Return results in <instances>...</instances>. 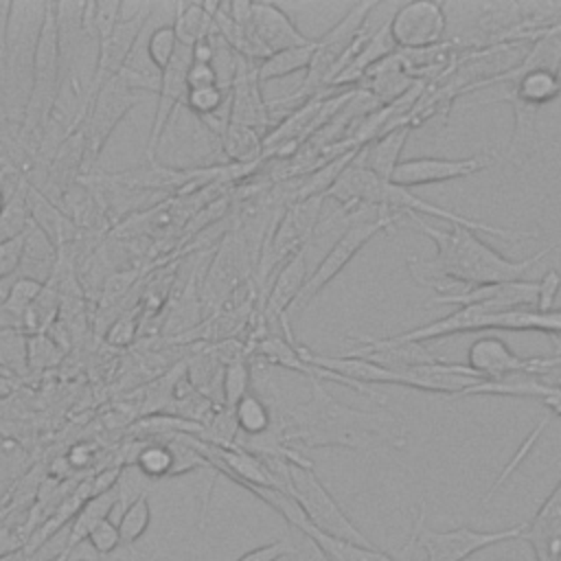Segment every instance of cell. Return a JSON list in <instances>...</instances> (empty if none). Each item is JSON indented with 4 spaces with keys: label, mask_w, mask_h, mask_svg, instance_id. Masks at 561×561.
I'll return each instance as SVG.
<instances>
[{
    "label": "cell",
    "mask_w": 561,
    "mask_h": 561,
    "mask_svg": "<svg viewBox=\"0 0 561 561\" xmlns=\"http://www.w3.org/2000/svg\"><path fill=\"white\" fill-rule=\"evenodd\" d=\"M85 543L92 548L94 554L99 557H105V554H112L118 546H121V537H118V528L116 524L107 519H101L85 537Z\"/></svg>",
    "instance_id": "cell-38"
},
{
    "label": "cell",
    "mask_w": 561,
    "mask_h": 561,
    "mask_svg": "<svg viewBox=\"0 0 561 561\" xmlns=\"http://www.w3.org/2000/svg\"><path fill=\"white\" fill-rule=\"evenodd\" d=\"M232 414H234V421H237L239 432H241L243 436H248V438H250V436H261V434H265V432L272 427V423H274L270 405H267L261 397H256V394H252V392H248V394L232 408Z\"/></svg>",
    "instance_id": "cell-26"
},
{
    "label": "cell",
    "mask_w": 561,
    "mask_h": 561,
    "mask_svg": "<svg viewBox=\"0 0 561 561\" xmlns=\"http://www.w3.org/2000/svg\"><path fill=\"white\" fill-rule=\"evenodd\" d=\"M0 561H26V550H11L0 557Z\"/></svg>",
    "instance_id": "cell-44"
},
{
    "label": "cell",
    "mask_w": 561,
    "mask_h": 561,
    "mask_svg": "<svg viewBox=\"0 0 561 561\" xmlns=\"http://www.w3.org/2000/svg\"><path fill=\"white\" fill-rule=\"evenodd\" d=\"M561 287V274L550 270L543 274L541 280H537V302H535V309L539 311H550L554 309V296Z\"/></svg>",
    "instance_id": "cell-41"
},
{
    "label": "cell",
    "mask_w": 561,
    "mask_h": 561,
    "mask_svg": "<svg viewBox=\"0 0 561 561\" xmlns=\"http://www.w3.org/2000/svg\"><path fill=\"white\" fill-rule=\"evenodd\" d=\"M436 305H484L495 309H517V307H535L537 302V283L533 280H513V283H493V285H476L465 287L460 291H447L436 287Z\"/></svg>",
    "instance_id": "cell-13"
},
{
    "label": "cell",
    "mask_w": 561,
    "mask_h": 561,
    "mask_svg": "<svg viewBox=\"0 0 561 561\" xmlns=\"http://www.w3.org/2000/svg\"><path fill=\"white\" fill-rule=\"evenodd\" d=\"M149 522H151L149 495H142V497H138L136 502H131V504L121 513V519H118V524H116L121 543L134 546V543L145 535V530L149 528Z\"/></svg>",
    "instance_id": "cell-30"
},
{
    "label": "cell",
    "mask_w": 561,
    "mask_h": 561,
    "mask_svg": "<svg viewBox=\"0 0 561 561\" xmlns=\"http://www.w3.org/2000/svg\"><path fill=\"white\" fill-rule=\"evenodd\" d=\"M552 419H554V414H552L550 410H546V416H543V419H541V421H539V423H537V425L530 430V434L526 436V440L522 443V447L515 451V456L508 460V465L502 469V473H500V476L495 478V482L489 486V491H486V495L482 497V502H486V500H489L493 493H497V489H500V486L506 482V478H508V476H511V473L517 469V465H519V462L526 458V454L533 449V445L539 440V436L543 434V430L548 427V423H550Z\"/></svg>",
    "instance_id": "cell-37"
},
{
    "label": "cell",
    "mask_w": 561,
    "mask_h": 561,
    "mask_svg": "<svg viewBox=\"0 0 561 561\" xmlns=\"http://www.w3.org/2000/svg\"><path fill=\"white\" fill-rule=\"evenodd\" d=\"M228 101H230V123L250 127L254 131L270 125V110L261 94V81L256 77L254 61L239 57L237 72L228 92Z\"/></svg>",
    "instance_id": "cell-14"
},
{
    "label": "cell",
    "mask_w": 561,
    "mask_h": 561,
    "mask_svg": "<svg viewBox=\"0 0 561 561\" xmlns=\"http://www.w3.org/2000/svg\"><path fill=\"white\" fill-rule=\"evenodd\" d=\"M313 48H316V39H311L305 46L272 53L270 57H265L256 66L259 81L265 83V81H272V79H283V77H287L291 72H298V70H307L311 59H313Z\"/></svg>",
    "instance_id": "cell-25"
},
{
    "label": "cell",
    "mask_w": 561,
    "mask_h": 561,
    "mask_svg": "<svg viewBox=\"0 0 561 561\" xmlns=\"http://www.w3.org/2000/svg\"><path fill=\"white\" fill-rule=\"evenodd\" d=\"M250 366L245 364V359L234 357L226 364L224 375H221V399H224V408L232 410L248 392H250Z\"/></svg>",
    "instance_id": "cell-31"
},
{
    "label": "cell",
    "mask_w": 561,
    "mask_h": 561,
    "mask_svg": "<svg viewBox=\"0 0 561 561\" xmlns=\"http://www.w3.org/2000/svg\"><path fill=\"white\" fill-rule=\"evenodd\" d=\"M191 48L186 46H178L175 57L171 59V64L167 66V70L160 72L158 79V103H156V114H153V123L149 129V140H147V158L153 160L156 151L160 147V140L173 118V114L178 112V107L184 103L186 96V70L191 66Z\"/></svg>",
    "instance_id": "cell-12"
},
{
    "label": "cell",
    "mask_w": 561,
    "mask_h": 561,
    "mask_svg": "<svg viewBox=\"0 0 561 561\" xmlns=\"http://www.w3.org/2000/svg\"><path fill=\"white\" fill-rule=\"evenodd\" d=\"M410 221L436 245L434 259L425 261L421 265L423 274L449 278L454 283H462L465 287L476 285H493V283H513L522 280L524 274L537 265L552 248L526 256V259H506L497 250H493L489 243H484L473 230L462 226H445L436 228L430 226L427 219L405 213Z\"/></svg>",
    "instance_id": "cell-2"
},
{
    "label": "cell",
    "mask_w": 561,
    "mask_h": 561,
    "mask_svg": "<svg viewBox=\"0 0 561 561\" xmlns=\"http://www.w3.org/2000/svg\"><path fill=\"white\" fill-rule=\"evenodd\" d=\"M178 39H175V33H173V26L171 24H164V26H158L151 31V35L147 37V57L151 61V66L156 68V72L160 75L162 70H167V66L171 64V59L175 57V50H178Z\"/></svg>",
    "instance_id": "cell-33"
},
{
    "label": "cell",
    "mask_w": 561,
    "mask_h": 561,
    "mask_svg": "<svg viewBox=\"0 0 561 561\" xmlns=\"http://www.w3.org/2000/svg\"><path fill=\"white\" fill-rule=\"evenodd\" d=\"M497 153L482 151L467 158H412L401 160L390 175V182L401 188H416L427 184L451 182L460 178L476 175L489 167H493Z\"/></svg>",
    "instance_id": "cell-11"
},
{
    "label": "cell",
    "mask_w": 561,
    "mask_h": 561,
    "mask_svg": "<svg viewBox=\"0 0 561 561\" xmlns=\"http://www.w3.org/2000/svg\"><path fill=\"white\" fill-rule=\"evenodd\" d=\"M399 213H383L379 208H368L362 217H357L344 232L337 234L331 250L318 261L313 272L307 276L300 294L287 313L302 311L351 261L353 256L379 232L390 230L399 221Z\"/></svg>",
    "instance_id": "cell-4"
},
{
    "label": "cell",
    "mask_w": 561,
    "mask_h": 561,
    "mask_svg": "<svg viewBox=\"0 0 561 561\" xmlns=\"http://www.w3.org/2000/svg\"><path fill=\"white\" fill-rule=\"evenodd\" d=\"M219 2L208 4V2H178L175 4V20H173V33L180 46L193 48L197 42L206 39L213 31V15L217 11Z\"/></svg>",
    "instance_id": "cell-23"
},
{
    "label": "cell",
    "mask_w": 561,
    "mask_h": 561,
    "mask_svg": "<svg viewBox=\"0 0 561 561\" xmlns=\"http://www.w3.org/2000/svg\"><path fill=\"white\" fill-rule=\"evenodd\" d=\"M320 559H322V557H320ZM322 561H327V559H322Z\"/></svg>",
    "instance_id": "cell-49"
},
{
    "label": "cell",
    "mask_w": 561,
    "mask_h": 561,
    "mask_svg": "<svg viewBox=\"0 0 561 561\" xmlns=\"http://www.w3.org/2000/svg\"><path fill=\"white\" fill-rule=\"evenodd\" d=\"M59 28H57V9L55 4H46L42 26L37 33V44L33 53L31 68V90L24 107V127L26 129H44L48 112L53 107L57 85H59Z\"/></svg>",
    "instance_id": "cell-8"
},
{
    "label": "cell",
    "mask_w": 561,
    "mask_h": 561,
    "mask_svg": "<svg viewBox=\"0 0 561 561\" xmlns=\"http://www.w3.org/2000/svg\"><path fill=\"white\" fill-rule=\"evenodd\" d=\"M445 4L432 0L405 2L388 18V33L399 50H430L447 37Z\"/></svg>",
    "instance_id": "cell-9"
},
{
    "label": "cell",
    "mask_w": 561,
    "mask_h": 561,
    "mask_svg": "<svg viewBox=\"0 0 561 561\" xmlns=\"http://www.w3.org/2000/svg\"><path fill=\"white\" fill-rule=\"evenodd\" d=\"M559 383H561V377H559Z\"/></svg>",
    "instance_id": "cell-48"
},
{
    "label": "cell",
    "mask_w": 561,
    "mask_h": 561,
    "mask_svg": "<svg viewBox=\"0 0 561 561\" xmlns=\"http://www.w3.org/2000/svg\"><path fill=\"white\" fill-rule=\"evenodd\" d=\"M184 105L202 121V118L215 116L228 107V92H224L219 85L186 90Z\"/></svg>",
    "instance_id": "cell-34"
},
{
    "label": "cell",
    "mask_w": 561,
    "mask_h": 561,
    "mask_svg": "<svg viewBox=\"0 0 561 561\" xmlns=\"http://www.w3.org/2000/svg\"><path fill=\"white\" fill-rule=\"evenodd\" d=\"M289 495L298 502L311 528L342 541L375 546L359 530V526L353 524V519L344 513V508L337 504L331 491L320 482V478L313 473L311 467H300L289 462Z\"/></svg>",
    "instance_id": "cell-6"
},
{
    "label": "cell",
    "mask_w": 561,
    "mask_h": 561,
    "mask_svg": "<svg viewBox=\"0 0 561 561\" xmlns=\"http://www.w3.org/2000/svg\"><path fill=\"white\" fill-rule=\"evenodd\" d=\"M296 530H300L313 543L318 554L327 561H399L394 554L383 552L377 546H359V543L329 537V535L311 528L309 522L300 524Z\"/></svg>",
    "instance_id": "cell-22"
},
{
    "label": "cell",
    "mask_w": 561,
    "mask_h": 561,
    "mask_svg": "<svg viewBox=\"0 0 561 561\" xmlns=\"http://www.w3.org/2000/svg\"><path fill=\"white\" fill-rule=\"evenodd\" d=\"M497 79H513L506 94L500 96L502 101H517V103L535 107V110L554 101L561 94V75L552 72V70H541V68L517 70V68H513L511 72H506ZM500 99H489V101H482L480 105L495 103Z\"/></svg>",
    "instance_id": "cell-17"
},
{
    "label": "cell",
    "mask_w": 561,
    "mask_h": 561,
    "mask_svg": "<svg viewBox=\"0 0 561 561\" xmlns=\"http://www.w3.org/2000/svg\"><path fill=\"white\" fill-rule=\"evenodd\" d=\"M114 508H116V491H114V489H107V491L88 495L85 502L79 506V511H77V515H75V522L70 524V535H68V541H66V546H64L61 550H72V548H77L81 541H85L88 533H90L101 519H107Z\"/></svg>",
    "instance_id": "cell-24"
},
{
    "label": "cell",
    "mask_w": 561,
    "mask_h": 561,
    "mask_svg": "<svg viewBox=\"0 0 561 561\" xmlns=\"http://www.w3.org/2000/svg\"><path fill=\"white\" fill-rule=\"evenodd\" d=\"M524 530L526 522L500 530H476L471 526L432 530L425 526V504H421L412 528V541L423 550L425 561H467L480 550L522 539Z\"/></svg>",
    "instance_id": "cell-7"
},
{
    "label": "cell",
    "mask_w": 561,
    "mask_h": 561,
    "mask_svg": "<svg viewBox=\"0 0 561 561\" xmlns=\"http://www.w3.org/2000/svg\"><path fill=\"white\" fill-rule=\"evenodd\" d=\"M307 250L309 243L302 245L298 252H294L283 267L276 274V280L272 285L270 291V300H267V311L274 313V318H278L283 322V329L289 333L287 327V311L294 305L296 296L300 294L305 280H307Z\"/></svg>",
    "instance_id": "cell-19"
},
{
    "label": "cell",
    "mask_w": 561,
    "mask_h": 561,
    "mask_svg": "<svg viewBox=\"0 0 561 561\" xmlns=\"http://www.w3.org/2000/svg\"><path fill=\"white\" fill-rule=\"evenodd\" d=\"M24 191L26 188L13 191V195L4 202V208L0 213V243L22 237L31 226V210Z\"/></svg>",
    "instance_id": "cell-28"
},
{
    "label": "cell",
    "mask_w": 561,
    "mask_h": 561,
    "mask_svg": "<svg viewBox=\"0 0 561 561\" xmlns=\"http://www.w3.org/2000/svg\"><path fill=\"white\" fill-rule=\"evenodd\" d=\"M46 561H70V550H59L55 557H50Z\"/></svg>",
    "instance_id": "cell-45"
},
{
    "label": "cell",
    "mask_w": 561,
    "mask_h": 561,
    "mask_svg": "<svg viewBox=\"0 0 561 561\" xmlns=\"http://www.w3.org/2000/svg\"><path fill=\"white\" fill-rule=\"evenodd\" d=\"M357 85H364V90L381 103H390V101H399L401 96H405L410 92L412 85H416V79H412L408 75V70L403 68V61L399 57V53L381 59L379 64L370 66L362 79L357 81Z\"/></svg>",
    "instance_id": "cell-18"
},
{
    "label": "cell",
    "mask_w": 561,
    "mask_h": 561,
    "mask_svg": "<svg viewBox=\"0 0 561 561\" xmlns=\"http://www.w3.org/2000/svg\"><path fill=\"white\" fill-rule=\"evenodd\" d=\"M26 337L18 329H0V377H24L28 373Z\"/></svg>",
    "instance_id": "cell-27"
},
{
    "label": "cell",
    "mask_w": 561,
    "mask_h": 561,
    "mask_svg": "<svg viewBox=\"0 0 561 561\" xmlns=\"http://www.w3.org/2000/svg\"><path fill=\"white\" fill-rule=\"evenodd\" d=\"M219 140H221L224 153L237 162L252 160L254 156H259L263 151V142H261L259 134L254 129L237 125V123H228V127Z\"/></svg>",
    "instance_id": "cell-29"
},
{
    "label": "cell",
    "mask_w": 561,
    "mask_h": 561,
    "mask_svg": "<svg viewBox=\"0 0 561 561\" xmlns=\"http://www.w3.org/2000/svg\"><path fill=\"white\" fill-rule=\"evenodd\" d=\"M289 554H296V548L289 543V539L283 537L272 543H263L243 552L237 561H280L283 557H289Z\"/></svg>",
    "instance_id": "cell-39"
},
{
    "label": "cell",
    "mask_w": 561,
    "mask_h": 561,
    "mask_svg": "<svg viewBox=\"0 0 561 561\" xmlns=\"http://www.w3.org/2000/svg\"><path fill=\"white\" fill-rule=\"evenodd\" d=\"M217 85V72L213 64H197L191 61L186 70V90H197V88H210Z\"/></svg>",
    "instance_id": "cell-42"
},
{
    "label": "cell",
    "mask_w": 561,
    "mask_h": 561,
    "mask_svg": "<svg viewBox=\"0 0 561 561\" xmlns=\"http://www.w3.org/2000/svg\"><path fill=\"white\" fill-rule=\"evenodd\" d=\"M522 541L530 543L535 561H561V478L526 522Z\"/></svg>",
    "instance_id": "cell-15"
},
{
    "label": "cell",
    "mask_w": 561,
    "mask_h": 561,
    "mask_svg": "<svg viewBox=\"0 0 561 561\" xmlns=\"http://www.w3.org/2000/svg\"><path fill=\"white\" fill-rule=\"evenodd\" d=\"M149 478L134 465V462H127L121 471H118V480L114 484V491H116V506L123 504V511L136 502L138 497L147 495V489H149Z\"/></svg>",
    "instance_id": "cell-35"
},
{
    "label": "cell",
    "mask_w": 561,
    "mask_h": 561,
    "mask_svg": "<svg viewBox=\"0 0 561 561\" xmlns=\"http://www.w3.org/2000/svg\"><path fill=\"white\" fill-rule=\"evenodd\" d=\"M311 397L283 421L287 443L305 447H348L370 449L381 445H403V427L397 416L342 405L318 379H311Z\"/></svg>",
    "instance_id": "cell-1"
},
{
    "label": "cell",
    "mask_w": 561,
    "mask_h": 561,
    "mask_svg": "<svg viewBox=\"0 0 561 561\" xmlns=\"http://www.w3.org/2000/svg\"><path fill=\"white\" fill-rule=\"evenodd\" d=\"M377 7H379L377 2L353 4L348 9V13L335 26H331L322 37L316 39L313 59H311V64L307 68V77H305L300 90L296 92L298 99L309 96L316 90L331 85V81L346 66L353 46L362 37L364 24H366L370 11L377 9Z\"/></svg>",
    "instance_id": "cell-5"
},
{
    "label": "cell",
    "mask_w": 561,
    "mask_h": 561,
    "mask_svg": "<svg viewBox=\"0 0 561 561\" xmlns=\"http://www.w3.org/2000/svg\"><path fill=\"white\" fill-rule=\"evenodd\" d=\"M327 195L342 206H366V208H379L383 213H412L419 217H434L440 221H447V226H462L473 232H486L491 237H500L506 241H517V239H533L539 237L537 232L530 230H517V228H497L471 217H462L454 210H445L427 199L416 197L410 188L394 186L392 182H386L377 175H373L368 169L362 167L357 153L353 160L344 167V171L337 175V180L331 184Z\"/></svg>",
    "instance_id": "cell-3"
},
{
    "label": "cell",
    "mask_w": 561,
    "mask_h": 561,
    "mask_svg": "<svg viewBox=\"0 0 561 561\" xmlns=\"http://www.w3.org/2000/svg\"><path fill=\"white\" fill-rule=\"evenodd\" d=\"M149 480L153 478H164L171 476L173 471V451L169 443H145L136 458L131 460Z\"/></svg>",
    "instance_id": "cell-32"
},
{
    "label": "cell",
    "mask_w": 561,
    "mask_h": 561,
    "mask_svg": "<svg viewBox=\"0 0 561 561\" xmlns=\"http://www.w3.org/2000/svg\"><path fill=\"white\" fill-rule=\"evenodd\" d=\"M22 248H24V234L7 243H0V283L15 278L18 265L22 259Z\"/></svg>",
    "instance_id": "cell-40"
},
{
    "label": "cell",
    "mask_w": 561,
    "mask_h": 561,
    "mask_svg": "<svg viewBox=\"0 0 561 561\" xmlns=\"http://www.w3.org/2000/svg\"><path fill=\"white\" fill-rule=\"evenodd\" d=\"M26 355H28V370L50 368L59 362L61 348L53 342L48 333H35L26 337Z\"/></svg>",
    "instance_id": "cell-36"
},
{
    "label": "cell",
    "mask_w": 561,
    "mask_h": 561,
    "mask_svg": "<svg viewBox=\"0 0 561 561\" xmlns=\"http://www.w3.org/2000/svg\"><path fill=\"white\" fill-rule=\"evenodd\" d=\"M55 272V243L31 221L24 232L22 259L18 265V278H31L46 285Z\"/></svg>",
    "instance_id": "cell-21"
},
{
    "label": "cell",
    "mask_w": 561,
    "mask_h": 561,
    "mask_svg": "<svg viewBox=\"0 0 561 561\" xmlns=\"http://www.w3.org/2000/svg\"><path fill=\"white\" fill-rule=\"evenodd\" d=\"M557 366L561 368V353L557 357H519L502 337L495 335L478 337L467 351V368L480 379H500L522 373L546 377Z\"/></svg>",
    "instance_id": "cell-10"
},
{
    "label": "cell",
    "mask_w": 561,
    "mask_h": 561,
    "mask_svg": "<svg viewBox=\"0 0 561 561\" xmlns=\"http://www.w3.org/2000/svg\"><path fill=\"white\" fill-rule=\"evenodd\" d=\"M4 202H7V197H4V191H2V186H0V213H2V208H4Z\"/></svg>",
    "instance_id": "cell-46"
},
{
    "label": "cell",
    "mask_w": 561,
    "mask_h": 561,
    "mask_svg": "<svg viewBox=\"0 0 561 561\" xmlns=\"http://www.w3.org/2000/svg\"><path fill=\"white\" fill-rule=\"evenodd\" d=\"M250 33L267 55L305 46L313 39L302 35L298 26L291 22V18L278 4L272 2H252Z\"/></svg>",
    "instance_id": "cell-16"
},
{
    "label": "cell",
    "mask_w": 561,
    "mask_h": 561,
    "mask_svg": "<svg viewBox=\"0 0 561 561\" xmlns=\"http://www.w3.org/2000/svg\"><path fill=\"white\" fill-rule=\"evenodd\" d=\"M394 557H397V554H394ZM397 559H399V557H397ZM399 561H403V559H399Z\"/></svg>",
    "instance_id": "cell-47"
},
{
    "label": "cell",
    "mask_w": 561,
    "mask_h": 561,
    "mask_svg": "<svg viewBox=\"0 0 561 561\" xmlns=\"http://www.w3.org/2000/svg\"><path fill=\"white\" fill-rule=\"evenodd\" d=\"M412 134V125H397L390 131L375 138L370 145H366L362 151H357V158L364 169H368L373 175L390 182L392 171L401 162V151L405 147V140Z\"/></svg>",
    "instance_id": "cell-20"
},
{
    "label": "cell",
    "mask_w": 561,
    "mask_h": 561,
    "mask_svg": "<svg viewBox=\"0 0 561 561\" xmlns=\"http://www.w3.org/2000/svg\"><path fill=\"white\" fill-rule=\"evenodd\" d=\"M107 342L112 346H127L136 337V320L134 318H118L110 329H107Z\"/></svg>",
    "instance_id": "cell-43"
}]
</instances>
